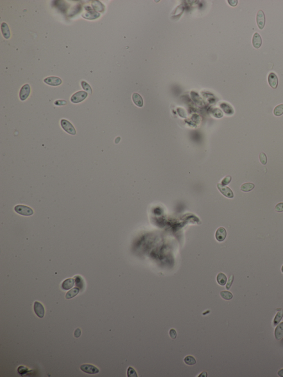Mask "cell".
<instances>
[{
    "instance_id": "obj_17",
    "label": "cell",
    "mask_w": 283,
    "mask_h": 377,
    "mask_svg": "<svg viewBox=\"0 0 283 377\" xmlns=\"http://www.w3.org/2000/svg\"><path fill=\"white\" fill-rule=\"evenodd\" d=\"M216 280L219 285L221 286H224L226 285L227 283V276L223 273H219L216 277Z\"/></svg>"
},
{
    "instance_id": "obj_2",
    "label": "cell",
    "mask_w": 283,
    "mask_h": 377,
    "mask_svg": "<svg viewBox=\"0 0 283 377\" xmlns=\"http://www.w3.org/2000/svg\"><path fill=\"white\" fill-rule=\"evenodd\" d=\"M14 211L19 215L25 216H31L34 213L31 208L25 205H17L14 207Z\"/></svg>"
},
{
    "instance_id": "obj_1",
    "label": "cell",
    "mask_w": 283,
    "mask_h": 377,
    "mask_svg": "<svg viewBox=\"0 0 283 377\" xmlns=\"http://www.w3.org/2000/svg\"><path fill=\"white\" fill-rule=\"evenodd\" d=\"M60 125H61L62 128L63 129V130L66 131V133H68V134L72 135V136L76 135V129L74 128L72 123L70 122L68 120H66V119H62L60 121Z\"/></svg>"
},
{
    "instance_id": "obj_14",
    "label": "cell",
    "mask_w": 283,
    "mask_h": 377,
    "mask_svg": "<svg viewBox=\"0 0 283 377\" xmlns=\"http://www.w3.org/2000/svg\"><path fill=\"white\" fill-rule=\"evenodd\" d=\"M1 28L3 37L7 39L10 38L11 37V33L7 24L5 22H3L1 26Z\"/></svg>"
},
{
    "instance_id": "obj_12",
    "label": "cell",
    "mask_w": 283,
    "mask_h": 377,
    "mask_svg": "<svg viewBox=\"0 0 283 377\" xmlns=\"http://www.w3.org/2000/svg\"><path fill=\"white\" fill-rule=\"evenodd\" d=\"M268 83L269 85L273 89H275L278 87V78L274 73H270L268 76Z\"/></svg>"
},
{
    "instance_id": "obj_29",
    "label": "cell",
    "mask_w": 283,
    "mask_h": 377,
    "mask_svg": "<svg viewBox=\"0 0 283 377\" xmlns=\"http://www.w3.org/2000/svg\"><path fill=\"white\" fill-rule=\"evenodd\" d=\"M259 160L263 165H265L267 163V155L261 152L259 154Z\"/></svg>"
},
{
    "instance_id": "obj_36",
    "label": "cell",
    "mask_w": 283,
    "mask_h": 377,
    "mask_svg": "<svg viewBox=\"0 0 283 377\" xmlns=\"http://www.w3.org/2000/svg\"><path fill=\"white\" fill-rule=\"evenodd\" d=\"M67 104V102L65 100H56L54 102V105L57 106H64Z\"/></svg>"
},
{
    "instance_id": "obj_24",
    "label": "cell",
    "mask_w": 283,
    "mask_h": 377,
    "mask_svg": "<svg viewBox=\"0 0 283 377\" xmlns=\"http://www.w3.org/2000/svg\"><path fill=\"white\" fill-rule=\"evenodd\" d=\"M221 296L223 298V299L226 300H231L233 298V295L231 292L229 291H222L220 292Z\"/></svg>"
},
{
    "instance_id": "obj_25",
    "label": "cell",
    "mask_w": 283,
    "mask_h": 377,
    "mask_svg": "<svg viewBox=\"0 0 283 377\" xmlns=\"http://www.w3.org/2000/svg\"><path fill=\"white\" fill-rule=\"evenodd\" d=\"M274 115L276 116H281L283 114V104L279 105L274 109Z\"/></svg>"
},
{
    "instance_id": "obj_10",
    "label": "cell",
    "mask_w": 283,
    "mask_h": 377,
    "mask_svg": "<svg viewBox=\"0 0 283 377\" xmlns=\"http://www.w3.org/2000/svg\"><path fill=\"white\" fill-rule=\"evenodd\" d=\"M34 310L35 314L39 318H43L45 314V310L42 304L38 301H35L34 304Z\"/></svg>"
},
{
    "instance_id": "obj_5",
    "label": "cell",
    "mask_w": 283,
    "mask_h": 377,
    "mask_svg": "<svg viewBox=\"0 0 283 377\" xmlns=\"http://www.w3.org/2000/svg\"><path fill=\"white\" fill-rule=\"evenodd\" d=\"M30 93V87L26 84L22 86L19 91V98L21 101H25L29 97Z\"/></svg>"
},
{
    "instance_id": "obj_16",
    "label": "cell",
    "mask_w": 283,
    "mask_h": 377,
    "mask_svg": "<svg viewBox=\"0 0 283 377\" xmlns=\"http://www.w3.org/2000/svg\"><path fill=\"white\" fill-rule=\"evenodd\" d=\"M132 100L134 104L138 107H142L143 105V101L141 96L137 93H134L132 95Z\"/></svg>"
},
{
    "instance_id": "obj_7",
    "label": "cell",
    "mask_w": 283,
    "mask_h": 377,
    "mask_svg": "<svg viewBox=\"0 0 283 377\" xmlns=\"http://www.w3.org/2000/svg\"><path fill=\"white\" fill-rule=\"evenodd\" d=\"M257 23L260 30H263L265 25V16L263 11L259 10L257 14Z\"/></svg>"
},
{
    "instance_id": "obj_32",
    "label": "cell",
    "mask_w": 283,
    "mask_h": 377,
    "mask_svg": "<svg viewBox=\"0 0 283 377\" xmlns=\"http://www.w3.org/2000/svg\"><path fill=\"white\" fill-rule=\"evenodd\" d=\"M231 180L232 178L231 176H227L222 180L221 184H222L223 185H225V186L227 185H228L231 182Z\"/></svg>"
},
{
    "instance_id": "obj_35",
    "label": "cell",
    "mask_w": 283,
    "mask_h": 377,
    "mask_svg": "<svg viewBox=\"0 0 283 377\" xmlns=\"http://www.w3.org/2000/svg\"><path fill=\"white\" fill-rule=\"evenodd\" d=\"M169 336L173 339H176L177 336V331L173 328L170 329L169 331Z\"/></svg>"
},
{
    "instance_id": "obj_38",
    "label": "cell",
    "mask_w": 283,
    "mask_h": 377,
    "mask_svg": "<svg viewBox=\"0 0 283 377\" xmlns=\"http://www.w3.org/2000/svg\"><path fill=\"white\" fill-rule=\"evenodd\" d=\"M229 2L232 6H236L237 5V1H229Z\"/></svg>"
},
{
    "instance_id": "obj_15",
    "label": "cell",
    "mask_w": 283,
    "mask_h": 377,
    "mask_svg": "<svg viewBox=\"0 0 283 377\" xmlns=\"http://www.w3.org/2000/svg\"><path fill=\"white\" fill-rule=\"evenodd\" d=\"M275 339L277 340H280L283 337V322L280 323L275 330Z\"/></svg>"
},
{
    "instance_id": "obj_26",
    "label": "cell",
    "mask_w": 283,
    "mask_h": 377,
    "mask_svg": "<svg viewBox=\"0 0 283 377\" xmlns=\"http://www.w3.org/2000/svg\"><path fill=\"white\" fill-rule=\"evenodd\" d=\"M81 85H82V88L85 91H86L87 93L91 95L93 93V90L91 89V87L90 86V85L87 84V82L85 81H82L81 82Z\"/></svg>"
},
{
    "instance_id": "obj_9",
    "label": "cell",
    "mask_w": 283,
    "mask_h": 377,
    "mask_svg": "<svg viewBox=\"0 0 283 377\" xmlns=\"http://www.w3.org/2000/svg\"><path fill=\"white\" fill-rule=\"evenodd\" d=\"M226 236L227 231L224 227H219L215 233L216 239L218 242H223L226 239Z\"/></svg>"
},
{
    "instance_id": "obj_41",
    "label": "cell",
    "mask_w": 283,
    "mask_h": 377,
    "mask_svg": "<svg viewBox=\"0 0 283 377\" xmlns=\"http://www.w3.org/2000/svg\"><path fill=\"white\" fill-rule=\"evenodd\" d=\"M281 272H282V273H283V265H282V267H281Z\"/></svg>"
},
{
    "instance_id": "obj_20",
    "label": "cell",
    "mask_w": 283,
    "mask_h": 377,
    "mask_svg": "<svg viewBox=\"0 0 283 377\" xmlns=\"http://www.w3.org/2000/svg\"><path fill=\"white\" fill-rule=\"evenodd\" d=\"M93 8L96 11L102 12L104 11V6L102 3L99 2L98 1H94L92 3Z\"/></svg>"
},
{
    "instance_id": "obj_40",
    "label": "cell",
    "mask_w": 283,
    "mask_h": 377,
    "mask_svg": "<svg viewBox=\"0 0 283 377\" xmlns=\"http://www.w3.org/2000/svg\"><path fill=\"white\" fill-rule=\"evenodd\" d=\"M278 375L280 377H283V369H281L278 372Z\"/></svg>"
},
{
    "instance_id": "obj_37",
    "label": "cell",
    "mask_w": 283,
    "mask_h": 377,
    "mask_svg": "<svg viewBox=\"0 0 283 377\" xmlns=\"http://www.w3.org/2000/svg\"><path fill=\"white\" fill-rule=\"evenodd\" d=\"M81 335V330L79 328H77L75 332H74V336L76 338H78Z\"/></svg>"
},
{
    "instance_id": "obj_34",
    "label": "cell",
    "mask_w": 283,
    "mask_h": 377,
    "mask_svg": "<svg viewBox=\"0 0 283 377\" xmlns=\"http://www.w3.org/2000/svg\"><path fill=\"white\" fill-rule=\"evenodd\" d=\"M233 280H234V276L232 275L231 277H229L228 282H227V285H226V289H227L229 290L230 289V288L231 287L232 284L233 282Z\"/></svg>"
},
{
    "instance_id": "obj_31",
    "label": "cell",
    "mask_w": 283,
    "mask_h": 377,
    "mask_svg": "<svg viewBox=\"0 0 283 377\" xmlns=\"http://www.w3.org/2000/svg\"><path fill=\"white\" fill-rule=\"evenodd\" d=\"M75 284L76 286L80 288H82L83 287V281L80 276H76L75 277Z\"/></svg>"
},
{
    "instance_id": "obj_3",
    "label": "cell",
    "mask_w": 283,
    "mask_h": 377,
    "mask_svg": "<svg viewBox=\"0 0 283 377\" xmlns=\"http://www.w3.org/2000/svg\"><path fill=\"white\" fill-rule=\"evenodd\" d=\"M88 96V93L84 91H80L74 93L71 97L70 101L73 104H78L85 100Z\"/></svg>"
},
{
    "instance_id": "obj_33",
    "label": "cell",
    "mask_w": 283,
    "mask_h": 377,
    "mask_svg": "<svg viewBox=\"0 0 283 377\" xmlns=\"http://www.w3.org/2000/svg\"><path fill=\"white\" fill-rule=\"evenodd\" d=\"M275 210L278 212H283V202H280L275 206Z\"/></svg>"
},
{
    "instance_id": "obj_27",
    "label": "cell",
    "mask_w": 283,
    "mask_h": 377,
    "mask_svg": "<svg viewBox=\"0 0 283 377\" xmlns=\"http://www.w3.org/2000/svg\"><path fill=\"white\" fill-rule=\"evenodd\" d=\"M221 107L223 109V111L227 114H229V115L233 114V109L231 106L229 105V104H223L222 105H221Z\"/></svg>"
},
{
    "instance_id": "obj_18",
    "label": "cell",
    "mask_w": 283,
    "mask_h": 377,
    "mask_svg": "<svg viewBox=\"0 0 283 377\" xmlns=\"http://www.w3.org/2000/svg\"><path fill=\"white\" fill-rule=\"evenodd\" d=\"M74 285V280L72 278H69V279H66V280H64L62 286V288L63 289L68 290L71 289L72 287H73Z\"/></svg>"
},
{
    "instance_id": "obj_6",
    "label": "cell",
    "mask_w": 283,
    "mask_h": 377,
    "mask_svg": "<svg viewBox=\"0 0 283 377\" xmlns=\"http://www.w3.org/2000/svg\"><path fill=\"white\" fill-rule=\"evenodd\" d=\"M80 369L82 372H85L87 374L94 375L97 374L99 372V369L97 368L96 367L94 366L91 364H83L80 367Z\"/></svg>"
},
{
    "instance_id": "obj_28",
    "label": "cell",
    "mask_w": 283,
    "mask_h": 377,
    "mask_svg": "<svg viewBox=\"0 0 283 377\" xmlns=\"http://www.w3.org/2000/svg\"><path fill=\"white\" fill-rule=\"evenodd\" d=\"M127 376L128 377H137V374L135 370L131 367H128L127 369Z\"/></svg>"
},
{
    "instance_id": "obj_13",
    "label": "cell",
    "mask_w": 283,
    "mask_h": 377,
    "mask_svg": "<svg viewBox=\"0 0 283 377\" xmlns=\"http://www.w3.org/2000/svg\"><path fill=\"white\" fill-rule=\"evenodd\" d=\"M252 44H253V47H254L256 49H258L261 47V44H262L261 36H260L259 34L257 32H256L253 35Z\"/></svg>"
},
{
    "instance_id": "obj_30",
    "label": "cell",
    "mask_w": 283,
    "mask_h": 377,
    "mask_svg": "<svg viewBox=\"0 0 283 377\" xmlns=\"http://www.w3.org/2000/svg\"><path fill=\"white\" fill-rule=\"evenodd\" d=\"M17 370H18V373L21 375H23L30 372V371L28 369V368L23 366H19Z\"/></svg>"
},
{
    "instance_id": "obj_23",
    "label": "cell",
    "mask_w": 283,
    "mask_h": 377,
    "mask_svg": "<svg viewBox=\"0 0 283 377\" xmlns=\"http://www.w3.org/2000/svg\"><path fill=\"white\" fill-rule=\"evenodd\" d=\"M283 317V310L281 309L280 311L277 312L275 315V318L274 319V326L278 325V323L281 321Z\"/></svg>"
},
{
    "instance_id": "obj_19",
    "label": "cell",
    "mask_w": 283,
    "mask_h": 377,
    "mask_svg": "<svg viewBox=\"0 0 283 377\" xmlns=\"http://www.w3.org/2000/svg\"><path fill=\"white\" fill-rule=\"evenodd\" d=\"M255 185L252 183H246L243 184L241 186V190L243 191V192H249L252 191L253 189L254 188Z\"/></svg>"
},
{
    "instance_id": "obj_4",
    "label": "cell",
    "mask_w": 283,
    "mask_h": 377,
    "mask_svg": "<svg viewBox=\"0 0 283 377\" xmlns=\"http://www.w3.org/2000/svg\"><path fill=\"white\" fill-rule=\"evenodd\" d=\"M217 188L219 191H220L221 193L224 195L226 197H228L229 199H232L234 197V194L233 191H232L231 189L227 187V186L223 185L221 184H217Z\"/></svg>"
},
{
    "instance_id": "obj_22",
    "label": "cell",
    "mask_w": 283,
    "mask_h": 377,
    "mask_svg": "<svg viewBox=\"0 0 283 377\" xmlns=\"http://www.w3.org/2000/svg\"><path fill=\"white\" fill-rule=\"evenodd\" d=\"M184 361L185 363L188 365V366H193L194 364H195L196 363L195 358H194L193 356H192V355H187L186 357H185V358L184 359Z\"/></svg>"
},
{
    "instance_id": "obj_39",
    "label": "cell",
    "mask_w": 283,
    "mask_h": 377,
    "mask_svg": "<svg viewBox=\"0 0 283 377\" xmlns=\"http://www.w3.org/2000/svg\"><path fill=\"white\" fill-rule=\"evenodd\" d=\"M207 377V372H202V373H201V374H200V375H199V377Z\"/></svg>"
},
{
    "instance_id": "obj_8",
    "label": "cell",
    "mask_w": 283,
    "mask_h": 377,
    "mask_svg": "<svg viewBox=\"0 0 283 377\" xmlns=\"http://www.w3.org/2000/svg\"><path fill=\"white\" fill-rule=\"evenodd\" d=\"M44 82L48 85L53 86H57L62 84V80L58 77H49L44 79Z\"/></svg>"
},
{
    "instance_id": "obj_11",
    "label": "cell",
    "mask_w": 283,
    "mask_h": 377,
    "mask_svg": "<svg viewBox=\"0 0 283 377\" xmlns=\"http://www.w3.org/2000/svg\"><path fill=\"white\" fill-rule=\"evenodd\" d=\"M82 17L87 19H95L100 16V14L98 12L92 10L90 8H88L87 11L82 15Z\"/></svg>"
},
{
    "instance_id": "obj_21",
    "label": "cell",
    "mask_w": 283,
    "mask_h": 377,
    "mask_svg": "<svg viewBox=\"0 0 283 377\" xmlns=\"http://www.w3.org/2000/svg\"><path fill=\"white\" fill-rule=\"evenodd\" d=\"M79 289L77 288H74L73 289L70 290V291H69L68 292L66 293V298L67 299H70L71 298L75 297V296L78 295V294L79 293Z\"/></svg>"
}]
</instances>
